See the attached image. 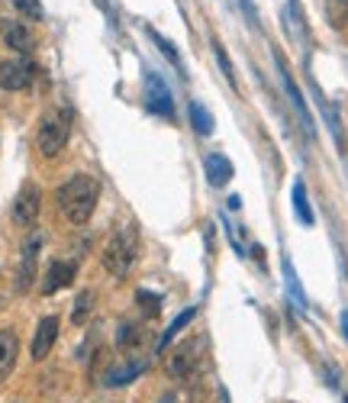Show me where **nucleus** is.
<instances>
[{
    "mask_svg": "<svg viewBox=\"0 0 348 403\" xmlns=\"http://www.w3.org/2000/svg\"><path fill=\"white\" fill-rule=\"evenodd\" d=\"M97 197H100V184L94 181L91 174H75L68 181L58 188L55 200H58V210L65 213V220L71 222H87L97 210Z\"/></svg>",
    "mask_w": 348,
    "mask_h": 403,
    "instance_id": "obj_1",
    "label": "nucleus"
},
{
    "mask_svg": "<svg viewBox=\"0 0 348 403\" xmlns=\"http://www.w3.org/2000/svg\"><path fill=\"white\" fill-rule=\"evenodd\" d=\"M104 268L110 274H116V278H123L129 268H133L136 262V236L133 230H116L110 236V242L104 245Z\"/></svg>",
    "mask_w": 348,
    "mask_h": 403,
    "instance_id": "obj_2",
    "label": "nucleus"
},
{
    "mask_svg": "<svg viewBox=\"0 0 348 403\" xmlns=\"http://www.w3.org/2000/svg\"><path fill=\"white\" fill-rule=\"evenodd\" d=\"M36 146L45 158H55L65 146H68V123L58 117H45L39 123V136H36Z\"/></svg>",
    "mask_w": 348,
    "mask_h": 403,
    "instance_id": "obj_3",
    "label": "nucleus"
},
{
    "mask_svg": "<svg viewBox=\"0 0 348 403\" xmlns=\"http://www.w3.org/2000/svg\"><path fill=\"white\" fill-rule=\"evenodd\" d=\"M200 339H187L181 342V345L171 352V358H168V377H174V381H184V377H190L197 371V365H200Z\"/></svg>",
    "mask_w": 348,
    "mask_h": 403,
    "instance_id": "obj_4",
    "label": "nucleus"
},
{
    "mask_svg": "<svg viewBox=\"0 0 348 403\" xmlns=\"http://www.w3.org/2000/svg\"><path fill=\"white\" fill-rule=\"evenodd\" d=\"M146 107L148 113H158V117H174L171 91L155 71H146Z\"/></svg>",
    "mask_w": 348,
    "mask_h": 403,
    "instance_id": "obj_5",
    "label": "nucleus"
},
{
    "mask_svg": "<svg viewBox=\"0 0 348 403\" xmlns=\"http://www.w3.org/2000/svg\"><path fill=\"white\" fill-rule=\"evenodd\" d=\"M39 249H42V232H33L23 245V258H20V268H16V291L26 294L36 281V262H39Z\"/></svg>",
    "mask_w": 348,
    "mask_h": 403,
    "instance_id": "obj_6",
    "label": "nucleus"
},
{
    "mask_svg": "<svg viewBox=\"0 0 348 403\" xmlns=\"http://www.w3.org/2000/svg\"><path fill=\"white\" fill-rule=\"evenodd\" d=\"M39 210H42V190L36 184H26L13 203V222L16 226H33L39 220Z\"/></svg>",
    "mask_w": 348,
    "mask_h": 403,
    "instance_id": "obj_7",
    "label": "nucleus"
},
{
    "mask_svg": "<svg viewBox=\"0 0 348 403\" xmlns=\"http://www.w3.org/2000/svg\"><path fill=\"white\" fill-rule=\"evenodd\" d=\"M33 81V65L13 58V62H0V87L4 91H23Z\"/></svg>",
    "mask_w": 348,
    "mask_h": 403,
    "instance_id": "obj_8",
    "label": "nucleus"
},
{
    "mask_svg": "<svg viewBox=\"0 0 348 403\" xmlns=\"http://www.w3.org/2000/svg\"><path fill=\"white\" fill-rule=\"evenodd\" d=\"M274 62H278V71H281V81H284V91H287V97H290V104L297 107L300 119H303V129H307L310 136H316V129H313V117H310V110H307V100H303V94H300V87H297V84H293V77H290V71H287L284 58H281V55H274Z\"/></svg>",
    "mask_w": 348,
    "mask_h": 403,
    "instance_id": "obj_9",
    "label": "nucleus"
},
{
    "mask_svg": "<svg viewBox=\"0 0 348 403\" xmlns=\"http://www.w3.org/2000/svg\"><path fill=\"white\" fill-rule=\"evenodd\" d=\"M55 339H58V316H45V320H39L36 335H33V362H42V358L52 352Z\"/></svg>",
    "mask_w": 348,
    "mask_h": 403,
    "instance_id": "obj_10",
    "label": "nucleus"
},
{
    "mask_svg": "<svg viewBox=\"0 0 348 403\" xmlns=\"http://www.w3.org/2000/svg\"><path fill=\"white\" fill-rule=\"evenodd\" d=\"M16 355H20V339L13 329H0V384L10 377L16 368Z\"/></svg>",
    "mask_w": 348,
    "mask_h": 403,
    "instance_id": "obj_11",
    "label": "nucleus"
},
{
    "mask_svg": "<svg viewBox=\"0 0 348 403\" xmlns=\"http://www.w3.org/2000/svg\"><path fill=\"white\" fill-rule=\"evenodd\" d=\"M203 171H207V181L213 184V188H226V184L232 181V161L219 152H210L207 158H203Z\"/></svg>",
    "mask_w": 348,
    "mask_h": 403,
    "instance_id": "obj_12",
    "label": "nucleus"
},
{
    "mask_svg": "<svg viewBox=\"0 0 348 403\" xmlns=\"http://www.w3.org/2000/svg\"><path fill=\"white\" fill-rule=\"evenodd\" d=\"M4 42H7L13 52H23V55L33 52V45H36L33 33H29L20 20H7V23H4Z\"/></svg>",
    "mask_w": 348,
    "mask_h": 403,
    "instance_id": "obj_13",
    "label": "nucleus"
},
{
    "mask_svg": "<svg viewBox=\"0 0 348 403\" xmlns=\"http://www.w3.org/2000/svg\"><path fill=\"white\" fill-rule=\"evenodd\" d=\"M148 371V362L146 358H139V362H129V365H119V368L107 371L104 384L107 387H123V384H133L136 377H142Z\"/></svg>",
    "mask_w": 348,
    "mask_h": 403,
    "instance_id": "obj_14",
    "label": "nucleus"
},
{
    "mask_svg": "<svg viewBox=\"0 0 348 403\" xmlns=\"http://www.w3.org/2000/svg\"><path fill=\"white\" fill-rule=\"evenodd\" d=\"M71 278H75V264H68V262H52L49 272H45V281H42V294L62 291V287L71 284Z\"/></svg>",
    "mask_w": 348,
    "mask_h": 403,
    "instance_id": "obj_15",
    "label": "nucleus"
},
{
    "mask_svg": "<svg viewBox=\"0 0 348 403\" xmlns=\"http://www.w3.org/2000/svg\"><path fill=\"white\" fill-rule=\"evenodd\" d=\"M284 26H287V33H290L297 42L307 39V16H303V7H300V0H287Z\"/></svg>",
    "mask_w": 348,
    "mask_h": 403,
    "instance_id": "obj_16",
    "label": "nucleus"
},
{
    "mask_svg": "<svg viewBox=\"0 0 348 403\" xmlns=\"http://www.w3.org/2000/svg\"><path fill=\"white\" fill-rule=\"evenodd\" d=\"M293 213H297V220L303 222V226H313L316 222L313 207H310V200H307V188H303V181H293Z\"/></svg>",
    "mask_w": 348,
    "mask_h": 403,
    "instance_id": "obj_17",
    "label": "nucleus"
},
{
    "mask_svg": "<svg viewBox=\"0 0 348 403\" xmlns=\"http://www.w3.org/2000/svg\"><path fill=\"white\" fill-rule=\"evenodd\" d=\"M281 268H284V284H287V291H290L293 303H297L300 310H307V294H303V287H300L297 272H293V264H290V258L287 255H284V262H281Z\"/></svg>",
    "mask_w": 348,
    "mask_h": 403,
    "instance_id": "obj_18",
    "label": "nucleus"
},
{
    "mask_svg": "<svg viewBox=\"0 0 348 403\" xmlns=\"http://www.w3.org/2000/svg\"><path fill=\"white\" fill-rule=\"evenodd\" d=\"M194 316H197V306H190V310L178 313V316H174V323L165 329V335H161V339H158V352H165V348L171 345V339H174V335L181 333L184 326H190V323H194Z\"/></svg>",
    "mask_w": 348,
    "mask_h": 403,
    "instance_id": "obj_19",
    "label": "nucleus"
},
{
    "mask_svg": "<svg viewBox=\"0 0 348 403\" xmlns=\"http://www.w3.org/2000/svg\"><path fill=\"white\" fill-rule=\"evenodd\" d=\"M91 310H94V291H81L75 300V310H71V323H75V326H84L87 316H91Z\"/></svg>",
    "mask_w": 348,
    "mask_h": 403,
    "instance_id": "obj_20",
    "label": "nucleus"
},
{
    "mask_svg": "<svg viewBox=\"0 0 348 403\" xmlns=\"http://www.w3.org/2000/svg\"><path fill=\"white\" fill-rule=\"evenodd\" d=\"M190 123H194V132L197 136H210L213 132V117H210V110L203 104H190Z\"/></svg>",
    "mask_w": 348,
    "mask_h": 403,
    "instance_id": "obj_21",
    "label": "nucleus"
},
{
    "mask_svg": "<svg viewBox=\"0 0 348 403\" xmlns=\"http://www.w3.org/2000/svg\"><path fill=\"white\" fill-rule=\"evenodd\" d=\"M326 20L335 29H342L348 23V0H326Z\"/></svg>",
    "mask_w": 348,
    "mask_h": 403,
    "instance_id": "obj_22",
    "label": "nucleus"
},
{
    "mask_svg": "<svg viewBox=\"0 0 348 403\" xmlns=\"http://www.w3.org/2000/svg\"><path fill=\"white\" fill-rule=\"evenodd\" d=\"M142 342V329L136 326V323H123L116 333V345L119 348H136Z\"/></svg>",
    "mask_w": 348,
    "mask_h": 403,
    "instance_id": "obj_23",
    "label": "nucleus"
},
{
    "mask_svg": "<svg viewBox=\"0 0 348 403\" xmlns=\"http://www.w3.org/2000/svg\"><path fill=\"white\" fill-rule=\"evenodd\" d=\"M146 33H148V39H152L161 52H165V58H168V62H174V65H178V68H181V55H178V49H174L171 42H168L165 36H161L158 29H152V26H146Z\"/></svg>",
    "mask_w": 348,
    "mask_h": 403,
    "instance_id": "obj_24",
    "label": "nucleus"
},
{
    "mask_svg": "<svg viewBox=\"0 0 348 403\" xmlns=\"http://www.w3.org/2000/svg\"><path fill=\"white\" fill-rule=\"evenodd\" d=\"M13 7H16V14H20V20H33V23L42 20V4L39 0H13Z\"/></svg>",
    "mask_w": 348,
    "mask_h": 403,
    "instance_id": "obj_25",
    "label": "nucleus"
},
{
    "mask_svg": "<svg viewBox=\"0 0 348 403\" xmlns=\"http://www.w3.org/2000/svg\"><path fill=\"white\" fill-rule=\"evenodd\" d=\"M213 52H216V62H219V68H223V75H226V81L236 87V71H232V62H229V55L223 52V45L219 42H213Z\"/></svg>",
    "mask_w": 348,
    "mask_h": 403,
    "instance_id": "obj_26",
    "label": "nucleus"
},
{
    "mask_svg": "<svg viewBox=\"0 0 348 403\" xmlns=\"http://www.w3.org/2000/svg\"><path fill=\"white\" fill-rule=\"evenodd\" d=\"M136 300H139V303H142V310H146V313H148V316H155V313H158V310H161V297H158V294H148V291H139V294H136Z\"/></svg>",
    "mask_w": 348,
    "mask_h": 403,
    "instance_id": "obj_27",
    "label": "nucleus"
},
{
    "mask_svg": "<svg viewBox=\"0 0 348 403\" xmlns=\"http://www.w3.org/2000/svg\"><path fill=\"white\" fill-rule=\"evenodd\" d=\"M239 4H242V10H245V16H249L251 23H258V14H255V4H251V0H239Z\"/></svg>",
    "mask_w": 348,
    "mask_h": 403,
    "instance_id": "obj_28",
    "label": "nucleus"
},
{
    "mask_svg": "<svg viewBox=\"0 0 348 403\" xmlns=\"http://www.w3.org/2000/svg\"><path fill=\"white\" fill-rule=\"evenodd\" d=\"M342 333H345V339H348V310L342 313Z\"/></svg>",
    "mask_w": 348,
    "mask_h": 403,
    "instance_id": "obj_29",
    "label": "nucleus"
},
{
    "mask_svg": "<svg viewBox=\"0 0 348 403\" xmlns=\"http://www.w3.org/2000/svg\"><path fill=\"white\" fill-rule=\"evenodd\" d=\"M345 403H348V397H345Z\"/></svg>",
    "mask_w": 348,
    "mask_h": 403,
    "instance_id": "obj_30",
    "label": "nucleus"
}]
</instances>
